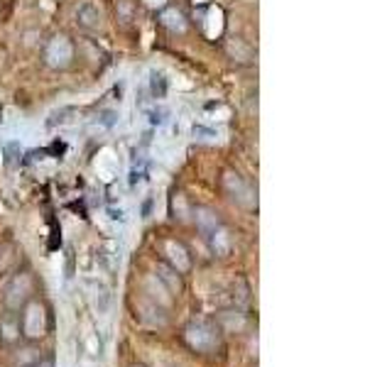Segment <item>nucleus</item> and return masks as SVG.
Wrapping results in <instances>:
<instances>
[{
	"instance_id": "14",
	"label": "nucleus",
	"mask_w": 392,
	"mask_h": 367,
	"mask_svg": "<svg viewBox=\"0 0 392 367\" xmlns=\"http://www.w3.org/2000/svg\"><path fill=\"white\" fill-rule=\"evenodd\" d=\"M3 152H5V162H8V167H15V164H20L23 150H20L18 142H8V145L3 147Z\"/></svg>"
},
{
	"instance_id": "21",
	"label": "nucleus",
	"mask_w": 392,
	"mask_h": 367,
	"mask_svg": "<svg viewBox=\"0 0 392 367\" xmlns=\"http://www.w3.org/2000/svg\"><path fill=\"white\" fill-rule=\"evenodd\" d=\"M145 5H150V8H164L167 0H145Z\"/></svg>"
},
{
	"instance_id": "17",
	"label": "nucleus",
	"mask_w": 392,
	"mask_h": 367,
	"mask_svg": "<svg viewBox=\"0 0 392 367\" xmlns=\"http://www.w3.org/2000/svg\"><path fill=\"white\" fill-rule=\"evenodd\" d=\"M169 118V110L167 108H155V110H150V120H152V125H164Z\"/></svg>"
},
{
	"instance_id": "6",
	"label": "nucleus",
	"mask_w": 392,
	"mask_h": 367,
	"mask_svg": "<svg viewBox=\"0 0 392 367\" xmlns=\"http://www.w3.org/2000/svg\"><path fill=\"white\" fill-rule=\"evenodd\" d=\"M157 23H160L167 32H172V35H184V32L189 30L187 15H184L179 8H172V5L160 10V18H157Z\"/></svg>"
},
{
	"instance_id": "7",
	"label": "nucleus",
	"mask_w": 392,
	"mask_h": 367,
	"mask_svg": "<svg viewBox=\"0 0 392 367\" xmlns=\"http://www.w3.org/2000/svg\"><path fill=\"white\" fill-rule=\"evenodd\" d=\"M194 223H196V228H199V233L204 238L214 235V233L221 228L219 214H216L214 209H209V206H199V209L194 211Z\"/></svg>"
},
{
	"instance_id": "4",
	"label": "nucleus",
	"mask_w": 392,
	"mask_h": 367,
	"mask_svg": "<svg viewBox=\"0 0 392 367\" xmlns=\"http://www.w3.org/2000/svg\"><path fill=\"white\" fill-rule=\"evenodd\" d=\"M224 182H226L229 194L238 201V204L248 206V209H253V206H255V191L250 189V184H248L246 179L241 177V174H238V172H226Z\"/></svg>"
},
{
	"instance_id": "8",
	"label": "nucleus",
	"mask_w": 392,
	"mask_h": 367,
	"mask_svg": "<svg viewBox=\"0 0 392 367\" xmlns=\"http://www.w3.org/2000/svg\"><path fill=\"white\" fill-rule=\"evenodd\" d=\"M164 247H167L169 260L174 262V269H177V272H184V269H189V255H187V250H184V245L169 240V243H164Z\"/></svg>"
},
{
	"instance_id": "11",
	"label": "nucleus",
	"mask_w": 392,
	"mask_h": 367,
	"mask_svg": "<svg viewBox=\"0 0 392 367\" xmlns=\"http://www.w3.org/2000/svg\"><path fill=\"white\" fill-rule=\"evenodd\" d=\"M211 238V243H214V250L219 255H229V250H231V235L224 231V228H219V231L214 233V235H209Z\"/></svg>"
},
{
	"instance_id": "12",
	"label": "nucleus",
	"mask_w": 392,
	"mask_h": 367,
	"mask_svg": "<svg viewBox=\"0 0 392 367\" xmlns=\"http://www.w3.org/2000/svg\"><path fill=\"white\" fill-rule=\"evenodd\" d=\"M150 91L155 98H164V93H167V78H164L162 71H150Z\"/></svg>"
},
{
	"instance_id": "18",
	"label": "nucleus",
	"mask_w": 392,
	"mask_h": 367,
	"mask_svg": "<svg viewBox=\"0 0 392 367\" xmlns=\"http://www.w3.org/2000/svg\"><path fill=\"white\" fill-rule=\"evenodd\" d=\"M100 122H103L105 127H113L115 122H118V113L115 110H100Z\"/></svg>"
},
{
	"instance_id": "3",
	"label": "nucleus",
	"mask_w": 392,
	"mask_h": 367,
	"mask_svg": "<svg viewBox=\"0 0 392 367\" xmlns=\"http://www.w3.org/2000/svg\"><path fill=\"white\" fill-rule=\"evenodd\" d=\"M33 294V276L30 274H18L8 286H5V304L10 308H20Z\"/></svg>"
},
{
	"instance_id": "16",
	"label": "nucleus",
	"mask_w": 392,
	"mask_h": 367,
	"mask_svg": "<svg viewBox=\"0 0 392 367\" xmlns=\"http://www.w3.org/2000/svg\"><path fill=\"white\" fill-rule=\"evenodd\" d=\"M69 113H74L71 108H62V110H57V113H52L50 115V120H47V125L50 127H54V125H62V122H67V115Z\"/></svg>"
},
{
	"instance_id": "13",
	"label": "nucleus",
	"mask_w": 392,
	"mask_h": 367,
	"mask_svg": "<svg viewBox=\"0 0 392 367\" xmlns=\"http://www.w3.org/2000/svg\"><path fill=\"white\" fill-rule=\"evenodd\" d=\"M20 333V326L15 321H10V318H5V321H0V336L3 340H8V343H13L15 338H18Z\"/></svg>"
},
{
	"instance_id": "5",
	"label": "nucleus",
	"mask_w": 392,
	"mask_h": 367,
	"mask_svg": "<svg viewBox=\"0 0 392 367\" xmlns=\"http://www.w3.org/2000/svg\"><path fill=\"white\" fill-rule=\"evenodd\" d=\"M76 25L86 32H96L103 28V13L96 3H81L76 8Z\"/></svg>"
},
{
	"instance_id": "1",
	"label": "nucleus",
	"mask_w": 392,
	"mask_h": 367,
	"mask_svg": "<svg viewBox=\"0 0 392 367\" xmlns=\"http://www.w3.org/2000/svg\"><path fill=\"white\" fill-rule=\"evenodd\" d=\"M42 57H45V64L50 69H69L74 64V57H76V45L67 35L57 32L47 40Z\"/></svg>"
},
{
	"instance_id": "10",
	"label": "nucleus",
	"mask_w": 392,
	"mask_h": 367,
	"mask_svg": "<svg viewBox=\"0 0 392 367\" xmlns=\"http://www.w3.org/2000/svg\"><path fill=\"white\" fill-rule=\"evenodd\" d=\"M15 262H18V247L13 243H3L0 245V272H8Z\"/></svg>"
},
{
	"instance_id": "2",
	"label": "nucleus",
	"mask_w": 392,
	"mask_h": 367,
	"mask_svg": "<svg viewBox=\"0 0 392 367\" xmlns=\"http://www.w3.org/2000/svg\"><path fill=\"white\" fill-rule=\"evenodd\" d=\"M187 343L199 353H211L219 348V331L206 321H194L187 326Z\"/></svg>"
},
{
	"instance_id": "15",
	"label": "nucleus",
	"mask_w": 392,
	"mask_h": 367,
	"mask_svg": "<svg viewBox=\"0 0 392 367\" xmlns=\"http://www.w3.org/2000/svg\"><path fill=\"white\" fill-rule=\"evenodd\" d=\"M93 304H96L98 308V313H105L108 311V304H110V294L103 289V286H98L96 289V294H93Z\"/></svg>"
},
{
	"instance_id": "20",
	"label": "nucleus",
	"mask_w": 392,
	"mask_h": 367,
	"mask_svg": "<svg viewBox=\"0 0 392 367\" xmlns=\"http://www.w3.org/2000/svg\"><path fill=\"white\" fill-rule=\"evenodd\" d=\"M108 214H110V218H113V221H120V223H125V214H123V211H115V209H110L108 211Z\"/></svg>"
},
{
	"instance_id": "19",
	"label": "nucleus",
	"mask_w": 392,
	"mask_h": 367,
	"mask_svg": "<svg viewBox=\"0 0 392 367\" xmlns=\"http://www.w3.org/2000/svg\"><path fill=\"white\" fill-rule=\"evenodd\" d=\"M25 367H54V363H52L50 358H37V360H33V363H28Z\"/></svg>"
},
{
	"instance_id": "22",
	"label": "nucleus",
	"mask_w": 392,
	"mask_h": 367,
	"mask_svg": "<svg viewBox=\"0 0 392 367\" xmlns=\"http://www.w3.org/2000/svg\"><path fill=\"white\" fill-rule=\"evenodd\" d=\"M0 120H3V113H0Z\"/></svg>"
},
{
	"instance_id": "9",
	"label": "nucleus",
	"mask_w": 392,
	"mask_h": 367,
	"mask_svg": "<svg viewBox=\"0 0 392 367\" xmlns=\"http://www.w3.org/2000/svg\"><path fill=\"white\" fill-rule=\"evenodd\" d=\"M177 274H179L177 269H169V267H164V264H160V267H157V279L167 281L169 291H172V294H179V291H182V281H179Z\"/></svg>"
}]
</instances>
